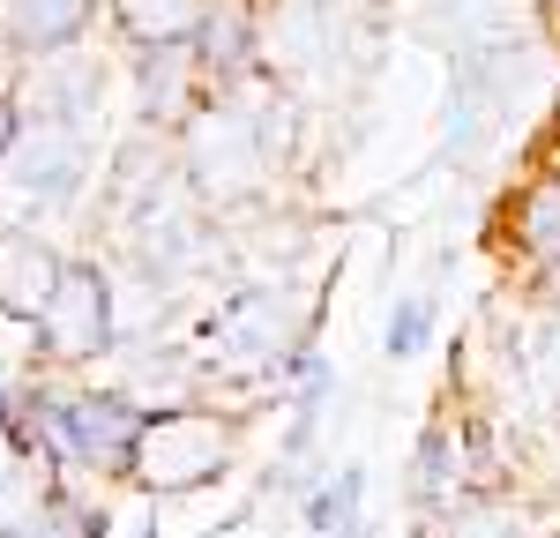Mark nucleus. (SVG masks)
<instances>
[{"label": "nucleus", "instance_id": "nucleus-1", "mask_svg": "<svg viewBox=\"0 0 560 538\" xmlns=\"http://www.w3.org/2000/svg\"><path fill=\"white\" fill-rule=\"evenodd\" d=\"M300 150V97L277 75H240V83L210 90L187 120L173 128V157L187 195L224 218V210H261L277 195V179Z\"/></svg>", "mask_w": 560, "mask_h": 538}, {"label": "nucleus", "instance_id": "nucleus-2", "mask_svg": "<svg viewBox=\"0 0 560 538\" xmlns=\"http://www.w3.org/2000/svg\"><path fill=\"white\" fill-rule=\"evenodd\" d=\"M247 442V411L240 404H210V397H179V404H150L135 426L128 471L120 487L150 493V501H179V493L217 487Z\"/></svg>", "mask_w": 560, "mask_h": 538}, {"label": "nucleus", "instance_id": "nucleus-3", "mask_svg": "<svg viewBox=\"0 0 560 538\" xmlns=\"http://www.w3.org/2000/svg\"><path fill=\"white\" fill-rule=\"evenodd\" d=\"M300 344H306V314L292 307L284 284H232L202 314V329H187V366H195L202 389L210 382L261 389V382H284V366H292Z\"/></svg>", "mask_w": 560, "mask_h": 538}, {"label": "nucleus", "instance_id": "nucleus-4", "mask_svg": "<svg viewBox=\"0 0 560 538\" xmlns=\"http://www.w3.org/2000/svg\"><path fill=\"white\" fill-rule=\"evenodd\" d=\"M120 352V321H113V262L97 255H68L52 300L31 321V359L45 374H83L97 359Z\"/></svg>", "mask_w": 560, "mask_h": 538}, {"label": "nucleus", "instance_id": "nucleus-5", "mask_svg": "<svg viewBox=\"0 0 560 538\" xmlns=\"http://www.w3.org/2000/svg\"><path fill=\"white\" fill-rule=\"evenodd\" d=\"M0 173L23 187V202H45V210L83 202L90 120H68V113H23V134H15V150H8Z\"/></svg>", "mask_w": 560, "mask_h": 538}, {"label": "nucleus", "instance_id": "nucleus-6", "mask_svg": "<svg viewBox=\"0 0 560 538\" xmlns=\"http://www.w3.org/2000/svg\"><path fill=\"white\" fill-rule=\"evenodd\" d=\"M411 487H419V508H427V516H448L464 493H486V471H478V434L464 426V419H433V426H427Z\"/></svg>", "mask_w": 560, "mask_h": 538}, {"label": "nucleus", "instance_id": "nucleus-7", "mask_svg": "<svg viewBox=\"0 0 560 538\" xmlns=\"http://www.w3.org/2000/svg\"><path fill=\"white\" fill-rule=\"evenodd\" d=\"M60 247L31 232V224H0V321H15V329H31L38 307L52 300V284H60Z\"/></svg>", "mask_w": 560, "mask_h": 538}, {"label": "nucleus", "instance_id": "nucleus-8", "mask_svg": "<svg viewBox=\"0 0 560 538\" xmlns=\"http://www.w3.org/2000/svg\"><path fill=\"white\" fill-rule=\"evenodd\" d=\"M187 52H195V68H202L210 90L240 83V75L261 68V15L247 0H210L202 23H195V38H187Z\"/></svg>", "mask_w": 560, "mask_h": 538}, {"label": "nucleus", "instance_id": "nucleus-9", "mask_svg": "<svg viewBox=\"0 0 560 538\" xmlns=\"http://www.w3.org/2000/svg\"><path fill=\"white\" fill-rule=\"evenodd\" d=\"M97 31V0H0V45L8 60H45Z\"/></svg>", "mask_w": 560, "mask_h": 538}, {"label": "nucleus", "instance_id": "nucleus-10", "mask_svg": "<svg viewBox=\"0 0 560 538\" xmlns=\"http://www.w3.org/2000/svg\"><path fill=\"white\" fill-rule=\"evenodd\" d=\"M135 83H142V120L158 134H173L179 120L210 97V83H202V68H195L187 45H150V52H135Z\"/></svg>", "mask_w": 560, "mask_h": 538}, {"label": "nucleus", "instance_id": "nucleus-11", "mask_svg": "<svg viewBox=\"0 0 560 538\" xmlns=\"http://www.w3.org/2000/svg\"><path fill=\"white\" fill-rule=\"evenodd\" d=\"M509 247L538 277H560V165H538L516 187V202H509Z\"/></svg>", "mask_w": 560, "mask_h": 538}, {"label": "nucleus", "instance_id": "nucleus-12", "mask_svg": "<svg viewBox=\"0 0 560 538\" xmlns=\"http://www.w3.org/2000/svg\"><path fill=\"white\" fill-rule=\"evenodd\" d=\"M105 8V31L128 45V52H150V45H187L202 8L210 0H97Z\"/></svg>", "mask_w": 560, "mask_h": 538}, {"label": "nucleus", "instance_id": "nucleus-13", "mask_svg": "<svg viewBox=\"0 0 560 538\" xmlns=\"http://www.w3.org/2000/svg\"><path fill=\"white\" fill-rule=\"evenodd\" d=\"M366 464H337L329 479H314L306 487V508H300V524H306V538H337V531H351L366 508Z\"/></svg>", "mask_w": 560, "mask_h": 538}, {"label": "nucleus", "instance_id": "nucleus-14", "mask_svg": "<svg viewBox=\"0 0 560 538\" xmlns=\"http://www.w3.org/2000/svg\"><path fill=\"white\" fill-rule=\"evenodd\" d=\"M45 493H52V471H45L38 456H23L15 434L0 426V531H23Z\"/></svg>", "mask_w": 560, "mask_h": 538}, {"label": "nucleus", "instance_id": "nucleus-15", "mask_svg": "<svg viewBox=\"0 0 560 538\" xmlns=\"http://www.w3.org/2000/svg\"><path fill=\"white\" fill-rule=\"evenodd\" d=\"M433 292H411V300H396L388 307V329H382V352L388 359H419L427 352V337H433Z\"/></svg>", "mask_w": 560, "mask_h": 538}, {"label": "nucleus", "instance_id": "nucleus-16", "mask_svg": "<svg viewBox=\"0 0 560 538\" xmlns=\"http://www.w3.org/2000/svg\"><path fill=\"white\" fill-rule=\"evenodd\" d=\"M97 538H158L150 493H128V508H105V516H97Z\"/></svg>", "mask_w": 560, "mask_h": 538}, {"label": "nucleus", "instance_id": "nucleus-17", "mask_svg": "<svg viewBox=\"0 0 560 538\" xmlns=\"http://www.w3.org/2000/svg\"><path fill=\"white\" fill-rule=\"evenodd\" d=\"M546 150L560 157V97H553V120H546Z\"/></svg>", "mask_w": 560, "mask_h": 538}, {"label": "nucleus", "instance_id": "nucleus-18", "mask_svg": "<svg viewBox=\"0 0 560 538\" xmlns=\"http://www.w3.org/2000/svg\"><path fill=\"white\" fill-rule=\"evenodd\" d=\"M337 538H382V531H374V524H366V516H359V524H351V531H337Z\"/></svg>", "mask_w": 560, "mask_h": 538}, {"label": "nucleus", "instance_id": "nucleus-19", "mask_svg": "<svg viewBox=\"0 0 560 538\" xmlns=\"http://www.w3.org/2000/svg\"><path fill=\"white\" fill-rule=\"evenodd\" d=\"M247 8H255V15H269V8H277V0H247Z\"/></svg>", "mask_w": 560, "mask_h": 538}, {"label": "nucleus", "instance_id": "nucleus-20", "mask_svg": "<svg viewBox=\"0 0 560 538\" xmlns=\"http://www.w3.org/2000/svg\"><path fill=\"white\" fill-rule=\"evenodd\" d=\"M546 538H560V524H553V531H546Z\"/></svg>", "mask_w": 560, "mask_h": 538}, {"label": "nucleus", "instance_id": "nucleus-21", "mask_svg": "<svg viewBox=\"0 0 560 538\" xmlns=\"http://www.w3.org/2000/svg\"><path fill=\"white\" fill-rule=\"evenodd\" d=\"M0 538H15V531H0Z\"/></svg>", "mask_w": 560, "mask_h": 538}]
</instances>
